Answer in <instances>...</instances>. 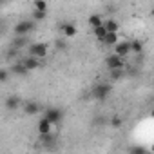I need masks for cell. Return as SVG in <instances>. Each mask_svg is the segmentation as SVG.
<instances>
[{"mask_svg": "<svg viewBox=\"0 0 154 154\" xmlns=\"http://www.w3.org/2000/svg\"><path fill=\"white\" fill-rule=\"evenodd\" d=\"M111 93H112V85H111L109 82H100V84H96V85L93 87V91H91L93 98L98 100V102H105V100L111 96Z\"/></svg>", "mask_w": 154, "mask_h": 154, "instance_id": "1", "label": "cell"}, {"mask_svg": "<svg viewBox=\"0 0 154 154\" xmlns=\"http://www.w3.org/2000/svg\"><path fill=\"white\" fill-rule=\"evenodd\" d=\"M47 53H49V47H47V44H44V42H33V44L27 45V54L36 56V58H40V60H44V58L47 56Z\"/></svg>", "mask_w": 154, "mask_h": 154, "instance_id": "2", "label": "cell"}, {"mask_svg": "<svg viewBox=\"0 0 154 154\" xmlns=\"http://www.w3.org/2000/svg\"><path fill=\"white\" fill-rule=\"evenodd\" d=\"M35 26H36L35 20H20L18 24H15V35L17 36H27L35 29Z\"/></svg>", "mask_w": 154, "mask_h": 154, "instance_id": "3", "label": "cell"}, {"mask_svg": "<svg viewBox=\"0 0 154 154\" xmlns=\"http://www.w3.org/2000/svg\"><path fill=\"white\" fill-rule=\"evenodd\" d=\"M105 65H107L109 71H112V69H125V58H122L116 53H112V54H109L105 58Z\"/></svg>", "mask_w": 154, "mask_h": 154, "instance_id": "4", "label": "cell"}, {"mask_svg": "<svg viewBox=\"0 0 154 154\" xmlns=\"http://www.w3.org/2000/svg\"><path fill=\"white\" fill-rule=\"evenodd\" d=\"M44 116H45L53 125H58V123L62 122V118H63V112H62V109H58V107H47Z\"/></svg>", "mask_w": 154, "mask_h": 154, "instance_id": "5", "label": "cell"}, {"mask_svg": "<svg viewBox=\"0 0 154 154\" xmlns=\"http://www.w3.org/2000/svg\"><path fill=\"white\" fill-rule=\"evenodd\" d=\"M22 63H24V67H26L27 71H35V69H40V67H42V60L36 58V56H31V54H27V56L22 60Z\"/></svg>", "mask_w": 154, "mask_h": 154, "instance_id": "6", "label": "cell"}, {"mask_svg": "<svg viewBox=\"0 0 154 154\" xmlns=\"http://www.w3.org/2000/svg\"><path fill=\"white\" fill-rule=\"evenodd\" d=\"M114 53L122 58H125L131 53V42H116L114 44Z\"/></svg>", "mask_w": 154, "mask_h": 154, "instance_id": "7", "label": "cell"}, {"mask_svg": "<svg viewBox=\"0 0 154 154\" xmlns=\"http://www.w3.org/2000/svg\"><path fill=\"white\" fill-rule=\"evenodd\" d=\"M40 109H42V107H40L38 102H33V100H31V102H26V103H24V114H27V116H35V114H38Z\"/></svg>", "mask_w": 154, "mask_h": 154, "instance_id": "8", "label": "cell"}, {"mask_svg": "<svg viewBox=\"0 0 154 154\" xmlns=\"http://www.w3.org/2000/svg\"><path fill=\"white\" fill-rule=\"evenodd\" d=\"M36 129H38V134H47V132H51V131H53V123H51L45 116H42V118L38 120Z\"/></svg>", "mask_w": 154, "mask_h": 154, "instance_id": "9", "label": "cell"}, {"mask_svg": "<svg viewBox=\"0 0 154 154\" xmlns=\"http://www.w3.org/2000/svg\"><path fill=\"white\" fill-rule=\"evenodd\" d=\"M4 105H6V109H8V111H17V109L20 107V98H18L17 94H9V96L6 98Z\"/></svg>", "mask_w": 154, "mask_h": 154, "instance_id": "10", "label": "cell"}, {"mask_svg": "<svg viewBox=\"0 0 154 154\" xmlns=\"http://www.w3.org/2000/svg\"><path fill=\"white\" fill-rule=\"evenodd\" d=\"M62 33H63V36H65V38H72V36H76L78 29H76V26H74V24L65 22V24H62Z\"/></svg>", "mask_w": 154, "mask_h": 154, "instance_id": "11", "label": "cell"}, {"mask_svg": "<svg viewBox=\"0 0 154 154\" xmlns=\"http://www.w3.org/2000/svg\"><path fill=\"white\" fill-rule=\"evenodd\" d=\"M29 45V38L27 36H17L15 40H13V44H11V47H15V49H18V51H22L24 47H27Z\"/></svg>", "mask_w": 154, "mask_h": 154, "instance_id": "12", "label": "cell"}, {"mask_svg": "<svg viewBox=\"0 0 154 154\" xmlns=\"http://www.w3.org/2000/svg\"><path fill=\"white\" fill-rule=\"evenodd\" d=\"M9 72H11V74H17V76H26L29 71H27V69L24 67V63L20 62V63H13V65L9 67Z\"/></svg>", "mask_w": 154, "mask_h": 154, "instance_id": "13", "label": "cell"}, {"mask_svg": "<svg viewBox=\"0 0 154 154\" xmlns=\"http://www.w3.org/2000/svg\"><path fill=\"white\" fill-rule=\"evenodd\" d=\"M116 42H118V33L116 31H107L103 40H102V44H105V45H114Z\"/></svg>", "mask_w": 154, "mask_h": 154, "instance_id": "14", "label": "cell"}, {"mask_svg": "<svg viewBox=\"0 0 154 154\" xmlns=\"http://www.w3.org/2000/svg\"><path fill=\"white\" fill-rule=\"evenodd\" d=\"M103 27H105L107 31H116V33H118V29H120V24H118L114 18H109V20H103Z\"/></svg>", "mask_w": 154, "mask_h": 154, "instance_id": "15", "label": "cell"}, {"mask_svg": "<svg viewBox=\"0 0 154 154\" xmlns=\"http://www.w3.org/2000/svg\"><path fill=\"white\" fill-rule=\"evenodd\" d=\"M93 33H94V38L102 42V40H103V36H105V33H107V29H105V27H103V24H102V26H98V27H93Z\"/></svg>", "mask_w": 154, "mask_h": 154, "instance_id": "16", "label": "cell"}, {"mask_svg": "<svg viewBox=\"0 0 154 154\" xmlns=\"http://www.w3.org/2000/svg\"><path fill=\"white\" fill-rule=\"evenodd\" d=\"M131 53H136V54L143 53V42L141 40H132L131 42Z\"/></svg>", "mask_w": 154, "mask_h": 154, "instance_id": "17", "label": "cell"}, {"mask_svg": "<svg viewBox=\"0 0 154 154\" xmlns=\"http://www.w3.org/2000/svg\"><path fill=\"white\" fill-rule=\"evenodd\" d=\"M103 24V18L100 17V15H91L89 17V26L91 27H98V26H102Z\"/></svg>", "mask_w": 154, "mask_h": 154, "instance_id": "18", "label": "cell"}, {"mask_svg": "<svg viewBox=\"0 0 154 154\" xmlns=\"http://www.w3.org/2000/svg\"><path fill=\"white\" fill-rule=\"evenodd\" d=\"M109 72H111V80H122L125 76V69H112Z\"/></svg>", "mask_w": 154, "mask_h": 154, "instance_id": "19", "label": "cell"}, {"mask_svg": "<svg viewBox=\"0 0 154 154\" xmlns=\"http://www.w3.org/2000/svg\"><path fill=\"white\" fill-rule=\"evenodd\" d=\"M54 47L58 49V51H65L67 49V38L63 36V38H56L54 40Z\"/></svg>", "mask_w": 154, "mask_h": 154, "instance_id": "20", "label": "cell"}, {"mask_svg": "<svg viewBox=\"0 0 154 154\" xmlns=\"http://www.w3.org/2000/svg\"><path fill=\"white\" fill-rule=\"evenodd\" d=\"M9 69H0V84H6L9 82Z\"/></svg>", "mask_w": 154, "mask_h": 154, "instance_id": "21", "label": "cell"}, {"mask_svg": "<svg viewBox=\"0 0 154 154\" xmlns=\"http://www.w3.org/2000/svg\"><path fill=\"white\" fill-rule=\"evenodd\" d=\"M45 13H47V11H38V9H35V11H33V20H35V22L44 20V18H45Z\"/></svg>", "mask_w": 154, "mask_h": 154, "instance_id": "22", "label": "cell"}, {"mask_svg": "<svg viewBox=\"0 0 154 154\" xmlns=\"http://www.w3.org/2000/svg\"><path fill=\"white\" fill-rule=\"evenodd\" d=\"M35 9H38V11H47V2H45V0H35Z\"/></svg>", "mask_w": 154, "mask_h": 154, "instance_id": "23", "label": "cell"}, {"mask_svg": "<svg viewBox=\"0 0 154 154\" xmlns=\"http://www.w3.org/2000/svg\"><path fill=\"white\" fill-rule=\"evenodd\" d=\"M122 125H123V120H122L120 116H114V118L111 120V127H112V129H120Z\"/></svg>", "mask_w": 154, "mask_h": 154, "instance_id": "24", "label": "cell"}, {"mask_svg": "<svg viewBox=\"0 0 154 154\" xmlns=\"http://www.w3.org/2000/svg\"><path fill=\"white\" fill-rule=\"evenodd\" d=\"M18 56V49H15V47H11L8 53H6V58L8 60H13V58H17Z\"/></svg>", "mask_w": 154, "mask_h": 154, "instance_id": "25", "label": "cell"}, {"mask_svg": "<svg viewBox=\"0 0 154 154\" xmlns=\"http://www.w3.org/2000/svg\"><path fill=\"white\" fill-rule=\"evenodd\" d=\"M2 2H4V0H0V4H2Z\"/></svg>", "mask_w": 154, "mask_h": 154, "instance_id": "26", "label": "cell"}]
</instances>
